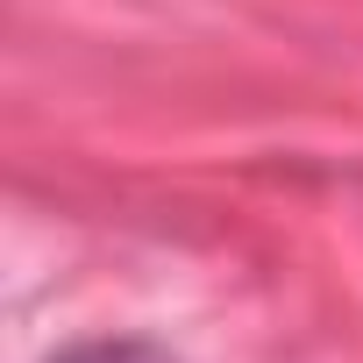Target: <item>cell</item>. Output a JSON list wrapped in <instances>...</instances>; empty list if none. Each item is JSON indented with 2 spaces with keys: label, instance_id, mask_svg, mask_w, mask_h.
Returning <instances> with one entry per match:
<instances>
[{
  "label": "cell",
  "instance_id": "cell-1",
  "mask_svg": "<svg viewBox=\"0 0 363 363\" xmlns=\"http://www.w3.org/2000/svg\"><path fill=\"white\" fill-rule=\"evenodd\" d=\"M50 363H171L157 342H72L65 356H50Z\"/></svg>",
  "mask_w": 363,
  "mask_h": 363
}]
</instances>
